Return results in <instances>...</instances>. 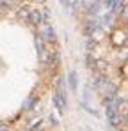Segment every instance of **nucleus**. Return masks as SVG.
I'll use <instances>...</instances> for the list:
<instances>
[{
    "label": "nucleus",
    "instance_id": "obj_1",
    "mask_svg": "<svg viewBox=\"0 0 128 131\" xmlns=\"http://www.w3.org/2000/svg\"><path fill=\"white\" fill-rule=\"evenodd\" d=\"M53 105H55V108L59 113H64V106H66V97H64V92L62 89H59L57 92H55V96H53Z\"/></svg>",
    "mask_w": 128,
    "mask_h": 131
},
{
    "label": "nucleus",
    "instance_id": "obj_2",
    "mask_svg": "<svg viewBox=\"0 0 128 131\" xmlns=\"http://www.w3.org/2000/svg\"><path fill=\"white\" fill-rule=\"evenodd\" d=\"M107 115H108V121H110V124L112 126H117L119 122H121V115L116 112V108H107Z\"/></svg>",
    "mask_w": 128,
    "mask_h": 131
},
{
    "label": "nucleus",
    "instance_id": "obj_3",
    "mask_svg": "<svg viewBox=\"0 0 128 131\" xmlns=\"http://www.w3.org/2000/svg\"><path fill=\"white\" fill-rule=\"evenodd\" d=\"M29 21L34 23V25H41L44 21V18H43L41 11H38V9H32V13H30V18H29Z\"/></svg>",
    "mask_w": 128,
    "mask_h": 131
},
{
    "label": "nucleus",
    "instance_id": "obj_4",
    "mask_svg": "<svg viewBox=\"0 0 128 131\" xmlns=\"http://www.w3.org/2000/svg\"><path fill=\"white\" fill-rule=\"evenodd\" d=\"M41 37H44V39H53V36H55V32H53V28L48 25V23H43L41 27V34H39Z\"/></svg>",
    "mask_w": 128,
    "mask_h": 131
},
{
    "label": "nucleus",
    "instance_id": "obj_5",
    "mask_svg": "<svg viewBox=\"0 0 128 131\" xmlns=\"http://www.w3.org/2000/svg\"><path fill=\"white\" fill-rule=\"evenodd\" d=\"M30 13H32V9H29V5H20V9H18V18L29 20V18H30Z\"/></svg>",
    "mask_w": 128,
    "mask_h": 131
},
{
    "label": "nucleus",
    "instance_id": "obj_6",
    "mask_svg": "<svg viewBox=\"0 0 128 131\" xmlns=\"http://www.w3.org/2000/svg\"><path fill=\"white\" fill-rule=\"evenodd\" d=\"M68 82H69L71 90L77 92V73H75V71H69V74H68Z\"/></svg>",
    "mask_w": 128,
    "mask_h": 131
},
{
    "label": "nucleus",
    "instance_id": "obj_7",
    "mask_svg": "<svg viewBox=\"0 0 128 131\" xmlns=\"http://www.w3.org/2000/svg\"><path fill=\"white\" fill-rule=\"evenodd\" d=\"M96 67H98V71H100V73H107V64L103 62V60H100V62L96 64Z\"/></svg>",
    "mask_w": 128,
    "mask_h": 131
},
{
    "label": "nucleus",
    "instance_id": "obj_8",
    "mask_svg": "<svg viewBox=\"0 0 128 131\" xmlns=\"http://www.w3.org/2000/svg\"><path fill=\"white\" fill-rule=\"evenodd\" d=\"M93 46H94V43H93V41H89V43H87V50L91 51V50H93Z\"/></svg>",
    "mask_w": 128,
    "mask_h": 131
},
{
    "label": "nucleus",
    "instance_id": "obj_9",
    "mask_svg": "<svg viewBox=\"0 0 128 131\" xmlns=\"http://www.w3.org/2000/svg\"><path fill=\"white\" fill-rule=\"evenodd\" d=\"M0 131H11L7 126H4V124H0Z\"/></svg>",
    "mask_w": 128,
    "mask_h": 131
},
{
    "label": "nucleus",
    "instance_id": "obj_10",
    "mask_svg": "<svg viewBox=\"0 0 128 131\" xmlns=\"http://www.w3.org/2000/svg\"><path fill=\"white\" fill-rule=\"evenodd\" d=\"M85 131H93V129H91V128H85Z\"/></svg>",
    "mask_w": 128,
    "mask_h": 131
}]
</instances>
